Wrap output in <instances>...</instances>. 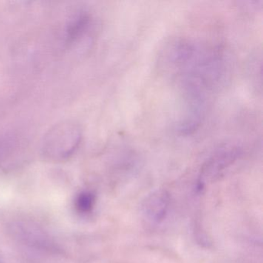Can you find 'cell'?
Here are the masks:
<instances>
[{"instance_id":"1","label":"cell","mask_w":263,"mask_h":263,"mask_svg":"<svg viewBox=\"0 0 263 263\" xmlns=\"http://www.w3.org/2000/svg\"><path fill=\"white\" fill-rule=\"evenodd\" d=\"M81 139L82 134L78 124L70 121L58 123L44 135L42 155L50 161L67 160L78 150Z\"/></svg>"},{"instance_id":"2","label":"cell","mask_w":263,"mask_h":263,"mask_svg":"<svg viewBox=\"0 0 263 263\" xmlns=\"http://www.w3.org/2000/svg\"><path fill=\"white\" fill-rule=\"evenodd\" d=\"M8 231L20 244L43 253L63 254L62 248L44 228L28 219L13 220L9 224Z\"/></svg>"},{"instance_id":"3","label":"cell","mask_w":263,"mask_h":263,"mask_svg":"<svg viewBox=\"0 0 263 263\" xmlns=\"http://www.w3.org/2000/svg\"><path fill=\"white\" fill-rule=\"evenodd\" d=\"M242 154L238 146L226 144L220 147L203 165L198 181V187L201 189L207 181L218 178L226 169L235 162Z\"/></svg>"},{"instance_id":"4","label":"cell","mask_w":263,"mask_h":263,"mask_svg":"<svg viewBox=\"0 0 263 263\" xmlns=\"http://www.w3.org/2000/svg\"><path fill=\"white\" fill-rule=\"evenodd\" d=\"M26 146L17 136L0 138V168L12 171L25 161Z\"/></svg>"},{"instance_id":"5","label":"cell","mask_w":263,"mask_h":263,"mask_svg":"<svg viewBox=\"0 0 263 263\" xmlns=\"http://www.w3.org/2000/svg\"><path fill=\"white\" fill-rule=\"evenodd\" d=\"M92 18L88 12L81 10L72 16L66 27L65 43L69 47L82 41L91 31Z\"/></svg>"},{"instance_id":"6","label":"cell","mask_w":263,"mask_h":263,"mask_svg":"<svg viewBox=\"0 0 263 263\" xmlns=\"http://www.w3.org/2000/svg\"><path fill=\"white\" fill-rule=\"evenodd\" d=\"M170 204L168 193L164 190L156 191L149 195L143 203L144 215L155 222L163 221L167 215Z\"/></svg>"},{"instance_id":"7","label":"cell","mask_w":263,"mask_h":263,"mask_svg":"<svg viewBox=\"0 0 263 263\" xmlns=\"http://www.w3.org/2000/svg\"><path fill=\"white\" fill-rule=\"evenodd\" d=\"M96 202V196L90 191H83L75 199V207L81 214H88L93 210Z\"/></svg>"},{"instance_id":"8","label":"cell","mask_w":263,"mask_h":263,"mask_svg":"<svg viewBox=\"0 0 263 263\" xmlns=\"http://www.w3.org/2000/svg\"><path fill=\"white\" fill-rule=\"evenodd\" d=\"M0 263H3V261L0 260Z\"/></svg>"}]
</instances>
